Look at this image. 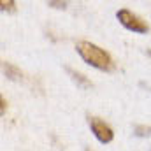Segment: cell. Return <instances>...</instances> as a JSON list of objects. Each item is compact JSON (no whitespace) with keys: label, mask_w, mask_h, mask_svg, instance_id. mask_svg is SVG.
I'll return each mask as SVG.
<instances>
[{"label":"cell","mask_w":151,"mask_h":151,"mask_svg":"<svg viewBox=\"0 0 151 151\" xmlns=\"http://www.w3.org/2000/svg\"><path fill=\"white\" fill-rule=\"evenodd\" d=\"M88 125L91 128V132L95 134L97 141L102 142V144H107L114 139V132L109 125H106L100 118H95V116H88Z\"/></svg>","instance_id":"obj_3"},{"label":"cell","mask_w":151,"mask_h":151,"mask_svg":"<svg viewBox=\"0 0 151 151\" xmlns=\"http://www.w3.org/2000/svg\"><path fill=\"white\" fill-rule=\"evenodd\" d=\"M116 18L119 19V23L127 28V30H132V32H137V34H146L150 28H148V25L139 18V16H135L132 11H128V9H119L118 12H116Z\"/></svg>","instance_id":"obj_2"},{"label":"cell","mask_w":151,"mask_h":151,"mask_svg":"<svg viewBox=\"0 0 151 151\" xmlns=\"http://www.w3.org/2000/svg\"><path fill=\"white\" fill-rule=\"evenodd\" d=\"M135 135L137 137H146V135H151V127H146V125H139L135 127Z\"/></svg>","instance_id":"obj_6"},{"label":"cell","mask_w":151,"mask_h":151,"mask_svg":"<svg viewBox=\"0 0 151 151\" xmlns=\"http://www.w3.org/2000/svg\"><path fill=\"white\" fill-rule=\"evenodd\" d=\"M67 72L72 76L74 83H77L81 88H91V86H93V84H91V81H90V79H86V76H83L81 72H76V70H72L70 67H67Z\"/></svg>","instance_id":"obj_4"},{"label":"cell","mask_w":151,"mask_h":151,"mask_svg":"<svg viewBox=\"0 0 151 151\" xmlns=\"http://www.w3.org/2000/svg\"><path fill=\"white\" fill-rule=\"evenodd\" d=\"M4 74L7 76L9 79H12V81H19L21 77H23V74H21V70L16 67V65H12V63H4Z\"/></svg>","instance_id":"obj_5"},{"label":"cell","mask_w":151,"mask_h":151,"mask_svg":"<svg viewBox=\"0 0 151 151\" xmlns=\"http://www.w3.org/2000/svg\"><path fill=\"white\" fill-rule=\"evenodd\" d=\"M76 49L81 55V58L86 63H90L91 67H95L99 70H106V72L114 70V62L111 58V55L106 49L99 47L97 44H91L88 40H81V42L76 44Z\"/></svg>","instance_id":"obj_1"},{"label":"cell","mask_w":151,"mask_h":151,"mask_svg":"<svg viewBox=\"0 0 151 151\" xmlns=\"http://www.w3.org/2000/svg\"><path fill=\"white\" fill-rule=\"evenodd\" d=\"M14 5H16V2H5V0H2L0 2V7H2V11H14Z\"/></svg>","instance_id":"obj_7"},{"label":"cell","mask_w":151,"mask_h":151,"mask_svg":"<svg viewBox=\"0 0 151 151\" xmlns=\"http://www.w3.org/2000/svg\"><path fill=\"white\" fill-rule=\"evenodd\" d=\"M0 104H2V107H0V113L5 114V99H4V97L0 99Z\"/></svg>","instance_id":"obj_9"},{"label":"cell","mask_w":151,"mask_h":151,"mask_svg":"<svg viewBox=\"0 0 151 151\" xmlns=\"http://www.w3.org/2000/svg\"><path fill=\"white\" fill-rule=\"evenodd\" d=\"M49 7H55V9H65L67 7V2H56V0H49L47 2Z\"/></svg>","instance_id":"obj_8"},{"label":"cell","mask_w":151,"mask_h":151,"mask_svg":"<svg viewBox=\"0 0 151 151\" xmlns=\"http://www.w3.org/2000/svg\"><path fill=\"white\" fill-rule=\"evenodd\" d=\"M84 151H93V150H90V148H86V150H84Z\"/></svg>","instance_id":"obj_10"}]
</instances>
